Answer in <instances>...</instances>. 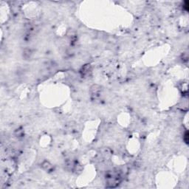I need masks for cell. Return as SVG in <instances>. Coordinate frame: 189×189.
Segmentation results:
<instances>
[{
    "mask_svg": "<svg viewBox=\"0 0 189 189\" xmlns=\"http://www.w3.org/2000/svg\"><path fill=\"white\" fill-rule=\"evenodd\" d=\"M81 72L82 76H84V78L89 76L91 74H92V66H91V65L89 64H85L82 67Z\"/></svg>",
    "mask_w": 189,
    "mask_h": 189,
    "instance_id": "6da1fadb",
    "label": "cell"
},
{
    "mask_svg": "<svg viewBox=\"0 0 189 189\" xmlns=\"http://www.w3.org/2000/svg\"><path fill=\"white\" fill-rule=\"evenodd\" d=\"M32 56V51L30 49H24V50L23 51V58H24L26 60L30 58Z\"/></svg>",
    "mask_w": 189,
    "mask_h": 189,
    "instance_id": "7a4b0ae2",
    "label": "cell"
},
{
    "mask_svg": "<svg viewBox=\"0 0 189 189\" xmlns=\"http://www.w3.org/2000/svg\"><path fill=\"white\" fill-rule=\"evenodd\" d=\"M41 166H42V168H43V169L47 170V171H49L52 168V165L48 161H44L43 163H42Z\"/></svg>",
    "mask_w": 189,
    "mask_h": 189,
    "instance_id": "3957f363",
    "label": "cell"
},
{
    "mask_svg": "<svg viewBox=\"0 0 189 189\" xmlns=\"http://www.w3.org/2000/svg\"><path fill=\"white\" fill-rule=\"evenodd\" d=\"M16 135L17 137H22L24 135V132L22 129H16Z\"/></svg>",
    "mask_w": 189,
    "mask_h": 189,
    "instance_id": "277c9868",
    "label": "cell"
},
{
    "mask_svg": "<svg viewBox=\"0 0 189 189\" xmlns=\"http://www.w3.org/2000/svg\"><path fill=\"white\" fill-rule=\"evenodd\" d=\"M184 141L187 144L188 143V132L187 131L185 132V135H184Z\"/></svg>",
    "mask_w": 189,
    "mask_h": 189,
    "instance_id": "5b68a950",
    "label": "cell"
}]
</instances>
